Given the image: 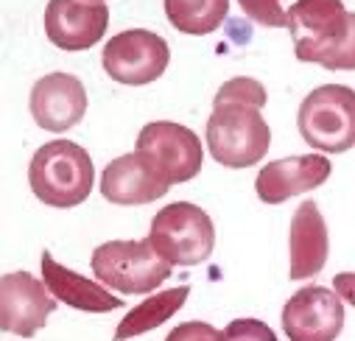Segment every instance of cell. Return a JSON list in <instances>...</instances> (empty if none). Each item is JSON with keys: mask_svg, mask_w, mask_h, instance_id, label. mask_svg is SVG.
Segmentation results:
<instances>
[{"mask_svg": "<svg viewBox=\"0 0 355 341\" xmlns=\"http://www.w3.org/2000/svg\"><path fill=\"white\" fill-rule=\"evenodd\" d=\"M263 84L249 76H235L216 93L207 121V148L224 168H249L263 159L272 146V129L263 121Z\"/></svg>", "mask_w": 355, "mask_h": 341, "instance_id": "cell-1", "label": "cell"}, {"mask_svg": "<svg viewBox=\"0 0 355 341\" xmlns=\"http://www.w3.org/2000/svg\"><path fill=\"white\" fill-rule=\"evenodd\" d=\"M288 31L300 62L355 70V12L341 0H297L288 9Z\"/></svg>", "mask_w": 355, "mask_h": 341, "instance_id": "cell-2", "label": "cell"}, {"mask_svg": "<svg viewBox=\"0 0 355 341\" xmlns=\"http://www.w3.org/2000/svg\"><path fill=\"white\" fill-rule=\"evenodd\" d=\"M93 159L73 140H51L37 148L28 165V185L48 207H78L93 191Z\"/></svg>", "mask_w": 355, "mask_h": 341, "instance_id": "cell-3", "label": "cell"}, {"mask_svg": "<svg viewBox=\"0 0 355 341\" xmlns=\"http://www.w3.org/2000/svg\"><path fill=\"white\" fill-rule=\"evenodd\" d=\"M93 274L121 294H151L171 277V263L146 241H107L93 252Z\"/></svg>", "mask_w": 355, "mask_h": 341, "instance_id": "cell-4", "label": "cell"}, {"mask_svg": "<svg viewBox=\"0 0 355 341\" xmlns=\"http://www.w3.org/2000/svg\"><path fill=\"white\" fill-rule=\"evenodd\" d=\"M148 241L171 266H199L216 249V227L202 207L173 202L154 216Z\"/></svg>", "mask_w": 355, "mask_h": 341, "instance_id": "cell-5", "label": "cell"}, {"mask_svg": "<svg viewBox=\"0 0 355 341\" xmlns=\"http://www.w3.org/2000/svg\"><path fill=\"white\" fill-rule=\"evenodd\" d=\"M302 140L327 154H344L355 146V90L344 84L316 87L297 115Z\"/></svg>", "mask_w": 355, "mask_h": 341, "instance_id": "cell-6", "label": "cell"}, {"mask_svg": "<svg viewBox=\"0 0 355 341\" xmlns=\"http://www.w3.org/2000/svg\"><path fill=\"white\" fill-rule=\"evenodd\" d=\"M135 151L157 170L168 185L193 180L202 170V143L193 129L171 121H154L137 134Z\"/></svg>", "mask_w": 355, "mask_h": 341, "instance_id": "cell-7", "label": "cell"}, {"mask_svg": "<svg viewBox=\"0 0 355 341\" xmlns=\"http://www.w3.org/2000/svg\"><path fill=\"white\" fill-rule=\"evenodd\" d=\"M171 59L168 42L146 28H129L112 37L101 53L104 70L112 81L129 84V87H143V84L157 81Z\"/></svg>", "mask_w": 355, "mask_h": 341, "instance_id": "cell-8", "label": "cell"}, {"mask_svg": "<svg viewBox=\"0 0 355 341\" xmlns=\"http://www.w3.org/2000/svg\"><path fill=\"white\" fill-rule=\"evenodd\" d=\"M341 327L344 305L330 288H300L283 308V330L288 341H336Z\"/></svg>", "mask_w": 355, "mask_h": 341, "instance_id": "cell-9", "label": "cell"}, {"mask_svg": "<svg viewBox=\"0 0 355 341\" xmlns=\"http://www.w3.org/2000/svg\"><path fill=\"white\" fill-rule=\"evenodd\" d=\"M56 297L28 272H12L0 280V324L23 338L37 335L56 311Z\"/></svg>", "mask_w": 355, "mask_h": 341, "instance_id": "cell-10", "label": "cell"}, {"mask_svg": "<svg viewBox=\"0 0 355 341\" xmlns=\"http://www.w3.org/2000/svg\"><path fill=\"white\" fill-rule=\"evenodd\" d=\"M110 26V9L98 0H51L45 9V34L62 51L93 48Z\"/></svg>", "mask_w": 355, "mask_h": 341, "instance_id": "cell-11", "label": "cell"}, {"mask_svg": "<svg viewBox=\"0 0 355 341\" xmlns=\"http://www.w3.org/2000/svg\"><path fill=\"white\" fill-rule=\"evenodd\" d=\"M330 170L333 165L322 154H300V157L275 159L269 165H263L254 182V191H257V199L266 204H283L286 199L297 193H308L324 185Z\"/></svg>", "mask_w": 355, "mask_h": 341, "instance_id": "cell-12", "label": "cell"}, {"mask_svg": "<svg viewBox=\"0 0 355 341\" xmlns=\"http://www.w3.org/2000/svg\"><path fill=\"white\" fill-rule=\"evenodd\" d=\"M31 115L37 126L48 132H67L73 129L87 112V93L84 84L70 73H51L42 76L31 87Z\"/></svg>", "mask_w": 355, "mask_h": 341, "instance_id": "cell-13", "label": "cell"}, {"mask_svg": "<svg viewBox=\"0 0 355 341\" xmlns=\"http://www.w3.org/2000/svg\"><path fill=\"white\" fill-rule=\"evenodd\" d=\"M168 182L135 151L112 159L101 174V196L112 204H148L168 193Z\"/></svg>", "mask_w": 355, "mask_h": 341, "instance_id": "cell-14", "label": "cell"}, {"mask_svg": "<svg viewBox=\"0 0 355 341\" xmlns=\"http://www.w3.org/2000/svg\"><path fill=\"white\" fill-rule=\"evenodd\" d=\"M291 280H311L316 277L330 254V235L327 224L316 207V202H302L291 216Z\"/></svg>", "mask_w": 355, "mask_h": 341, "instance_id": "cell-15", "label": "cell"}, {"mask_svg": "<svg viewBox=\"0 0 355 341\" xmlns=\"http://www.w3.org/2000/svg\"><path fill=\"white\" fill-rule=\"evenodd\" d=\"M42 283L48 286V291L59 302H64L76 311L110 313V311H118L123 305V299L110 294L107 286H98L93 280H87L84 274H76L73 269L56 263L51 258V252H42Z\"/></svg>", "mask_w": 355, "mask_h": 341, "instance_id": "cell-16", "label": "cell"}, {"mask_svg": "<svg viewBox=\"0 0 355 341\" xmlns=\"http://www.w3.org/2000/svg\"><path fill=\"white\" fill-rule=\"evenodd\" d=\"M188 294H191V286H176V288L159 291V294H154L151 299L140 302L137 308H132V311L121 319V324H118V330H115V341H129V338H135V335H143V333L157 330L159 324H165L176 311L185 305Z\"/></svg>", "mask_w": 355, "mask_h": 341, "instance_id": "cell-17", "label": "cell"}, {"mask_svg": "<svg viewBox=\"0 0 355 341\" xmlns=\"http://www.w3.org/2000/svg\"><path fill=\"white\" fill-rule=\"evenodd\" d=\"M230 15V0H165L168 23L191 37H205L218 31Z\"/></svg>", "mask_w": 355, "mask_h": 341, "instance_id": "cell-18", "label": "cell"}, {"mask_svg": "<svg viewBox=\"0 0 355 341\" xmlns=\"http://www.w3.org/2000/svg\"><path fill=\"white\" fill-rule=\"evenodd\" d=\"M243 15L266 28H283L288 26V12H283L280 0H238Z\"/></svg>", "mask_w": 355, "mask_h": 341, "instance_id": "cell-19", "label": "cell"}, {"mask_svg": "<svg viewBox=\"0 0 355 341\" xmlns=\"http://www.w3.org/2000/svg\"><path fill=\"white\" fill-rule=\"evenodd\" d=\"M227 341H277L275 330L260 319H235L224 330Z\"/></svg>", "mask_w": 355, "mask_h": 341, "instance_id": "cell-20", "label": "cell"}, {"mask_svg": "<svg viewBox=\"0 0 355 341\" xmlns=\"http://www.w3.org/2000/svg\"><path fill=\"white\" fill-rule=\"evenodd\" d=\"M165 341H227V335L207 322H182L168 333Z\"/></svg>", "mask_w": 355, "mask_h": 341, "instance_id": "cell-21", "label": "cell"}, {"mask_svg": "<svg viewBox=\"0 0 355 341\" xmlns=\"http://www.w3.org/2000/svg\"><path fill=\"white\" fill-rule=\"evenodd\" d=\"M333 288H336V294H338L344 302L355 305V274H352V272L336 274V277H333Z\"/></svg>", "mask_w": 355, "mask_h": 341, "instance_id": "cell-22", "label": "cell"}, {"mask_svg": "<svg viewBox=\"0 0 355 341\" xmlns=\"http://www.w3.org/2000/svg\"><path fill=\"white\" fill-rule=\"evenodd\" d=\"M98 3H104V0H98Z\"/></svg>", "mask_w": 355, "mask_h": 341, "instance_id": "cell-23", "label": "cell"}]
</instances>
